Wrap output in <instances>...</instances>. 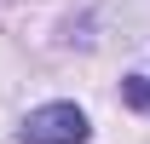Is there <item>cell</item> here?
Wrapping results in <instances>:
<instances>
[{
  "label": "cell",
  "instance_id": "cell-1",
  "mask_svg": "<svg viewBox=\"0 0 150 144\" xmlns=\"http://www.w3.org/2000/svg\"><path fill=\"white\" fill-rule=\"evenodd\" d=\"M87 109L81 104H40L18 121V138L23 144H87Z\"/></svg>",
  "mask_w": 150,
  "mask_h": 144
},
{
  "label": "cell",
  "instance_id": "cell-2",
  "mask_svg": "<svg viewBox=\"0 0 150 144\" xmlns=\"http://www.w3.org/2000/svg\"><path fill=\"white\" fill-rule=\"evenodd\" d=\"M121 104L139 109V115H150V75H127L121 81Z\"/></svg>",
  "mask_w": 150,
  "mask_h": 144
}]
</instances>
